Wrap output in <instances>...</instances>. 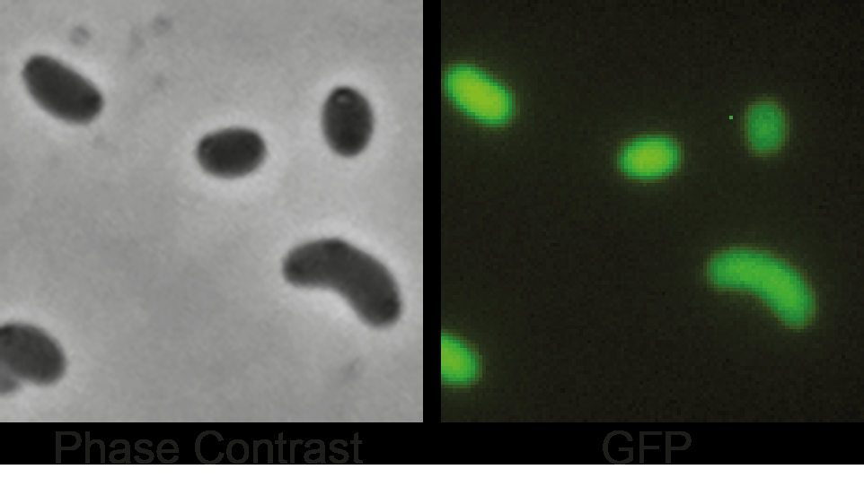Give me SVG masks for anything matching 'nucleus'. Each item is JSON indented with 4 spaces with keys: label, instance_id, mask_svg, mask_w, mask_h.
<instances>
[{
    "label": "nucleus",
    "instance_id": "nucleus-5",
    "mask_svg": "<svg viewBox=\"0 0 864 478\" xmlns=\"http://www.w3.org/2000/svg\"><path fill=\"white\" fill-rule=\"evenodd\" d=\"M266 153L265 142L258 133L238 127L205 135L196 149L200 167L221 178H236L253 172Z\"/></svg>",
    "mask_w": 864,
    "mask_h": 478
},
{
    "label": "nucleus",
    "instance_id": "nucleus-4",
    "mask_svg": "<svg viewBox=\"0 0 864 478\" xmlns=\"http://www.w3.org/2000/svg\"><path fill=\"white\" fill-rule=\"evenodd\" d=\"M322 131L330 148L353 157L367 146L374 130V115L366 99L355 89L339 87L328 96L322 109Z\"/></svg>",
    "mask_w": 864,
    "mask_h": 478
},
{
    "label": "nucleus",
    "instance_id": "nucleus-1",
    "mask_svg": "<svg viewBox=\"0 0 864 478\" xmlns=\"http://www.w3.org/2000/svg\"><path fill=\"white\" fill-rule=\"evenodd\" d=\"M282 272L295 286L336 291L372 326L390 325L401 312L397 287L386 267L344 239L324 238L295 247L285 256Z\"/></svg>",
    "mask_w": 864,
    "mask_h": 478
},
{
    "label": "nucleus",
    "instance_id": "nucleus-7",
    "mask_svg": "<svg viewBox=\"0 0 864 478\" xmlns=\"http://www.w3.org/2000/svg\"><path fill=\"white\" fill-rule=\"evenodd\" d=\"M680 161L674 141L664 136H648L630 143L620 156L621 169L639 178H654L672 172Z\"/></svg>",
    "mask_w": 864,
    "mask_h": 478
},
{
    "label": "nucleus",
    "instance_id": "nucleus-8",
    "mask_svg": "<svg viewBox=\"0 0 864 478\" xmlns=\"http://www.w3.org/2000/svg\"><path fill=\"white\" fill-rule=\"evenodd\" d=\"M745 134L750 148L769 154L780 148L786 134V118L780 106L771 100L757 101L745 116Z\"/></svg>",
    "mask_w": 864,
    "mask_h": 478
},
{
    "label": "nucleus",
    "instance_id": "nucleus-2",
    "mask_svg": "<svg viewBox=\"0 0 864 478\" xmlns=\"http://www.w3.org/2000/svg\"><path fill=\"white\" fill-rule=\"evenodd\" d=\"M708 274L719 286L759 293L789 323H803L812 312V296L799 274L767 253L751 249L721 252L710 260Z\"/></svg>",
    "mask_w": 864,
    "mask_h": 478
},
{
    "label": "nucleus",
    "instance_id": "nucleus-6",
    "mask_svg": "<svg viewBox=\"0 0 864 478\" xmlns=\"http://www.w3.org/2000/svg\"><path fill=\"white\" fill-rule=\"evenodd\" d=\"M2 353L8 365L22 377L49 382L63 369L61 353L52 340L39 329L24 325H8L1 330Z\"/></svg>",
    "mask_w": 864,
    "mask_h": 478
},
{
    "label": "nucleus",
    "instance_id": "nucleus-3",
    "mask_svg": "<svg viewBox=\"0 0 864 478\" xmlns=\"http://www.w3.org/2000/svg\"><path fill=\"white\" fill-rule=\"evenodd\" d=\"M22 77L33 100L59 119L84 124L101 110L102 96L95 86L52 57H31L23 67Z\"/></svg>",
    "mask_w": 864,
    "mask_h": 478
}]
</instances>
